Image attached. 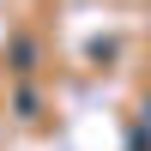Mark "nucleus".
I'll return each mask as SVG.
<instances>
[{
  "mask_svg": "<svg viewBox=\"0 0 151 151\" xmlns=\"http://www.w3.org/2000/svg\"><path fill=\"white\" fill-rule=\"evenodd\" d=\"M145 127H151V103H145Z\"/></svg>",
  "mask_w": 151,
  "mask_h": 151,
  "instance_id": "nucleus-1",
  "label": "nucleus"
}]
</instances>
